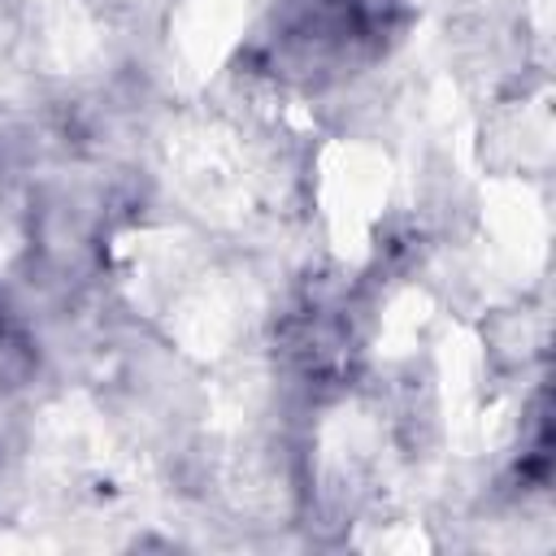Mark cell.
I'll return each mask as SVG.
<instances>
[{
	"instance_id": "1",
	"label": "cell",
	"mask_w": 556,
	"mask_h": 556,
	"mask_svg": "<svg viewBox=\"0 0 556 556\" xmlns=\"http://www.w3.org/2000/svg\"><path fill=\"white\" fill-rule=\"evenodd\" d=\"M26 369H30V343L22 339V330L0 304V382H17Z\"/></svg>"
}]
</instances>
